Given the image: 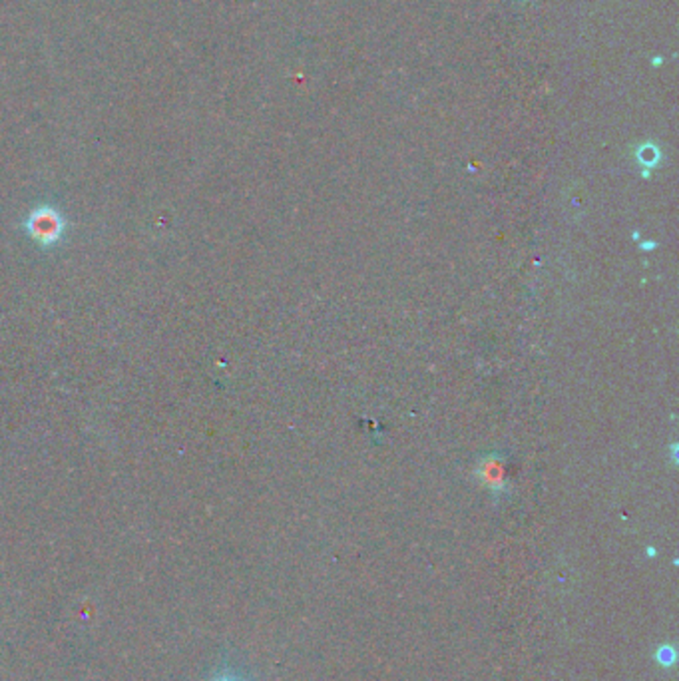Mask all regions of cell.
I'll list each match as a JSON object with an SVG mask.
<instances>
[{
  "label": "cell",
  "instance_id": "1",
  "mask_svg": "<svg viewBox=\"0 0 679 681\" xmlns=\"http://www.w3.org/2000/svg\"><path fill=\"white\" fill-rule=\"evenodd\" d=\"M24 231L42 248H52L64 238V220L52 206H40L24 222Z\"/></svg>",
  "mask_w": 679,
  "mask_h": 681
},
{
  "label": "cell",
  "instance_id": "2",
  "mask_svg": "<svg viewBox=\"0 0 679 681\" xmlns=\"http://www.w3.org/2000/svg\"><path fill=\"white\" fill-rule=\"evenodd\" d=\"M210 681H249V677L235 668H223Z\"/></svg>",
  "mask_w": 679,
  "mask_h": 681
},
{
  "label": "cell",
  "instance_id": "3",
  "mask_svg": "<svg viewBox=\"0 0 679 681\" xmlns=\"http://www.w3.org/2000/svg\"><path fill=\"white\" fill-rule=\"evenodd\" d=\"M638 156H640V162L641 164H648V165L656 164L658 158H659V154H658V150H656L654 146H643Z\"/></svg>",
  "mask_w": 679,
  "mask_h": 681
},
{
  "label": "cell",
  "instance_id": "4",
  "mask_svg": "<svg viewBox=\"0 0 679 681\" xmlns=\"http://www.w3.org/2000/svg\"><path fill=\"white\" fill-rule=\"evenodd\" d=\"M658 661H659V666H664V668L674 666V661H675V652H674V648H659V652H658Z\"/></svg>",
  "mask_w": 679,
  "mask_h": 681
}]
</instances>
